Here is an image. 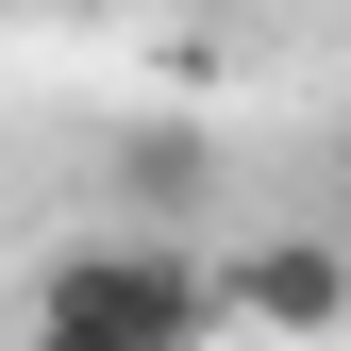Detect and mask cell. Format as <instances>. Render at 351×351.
Listing matches in <instances>:
<instances>
[{
  "instance_id": "obj_3",
  "label": "cell",
  "mask_w": 351,
  "mask_h": 351,
  "mask_svg": "<svg viewBox=\"0 0 351 351\" xmlns=\"http://www.w3.org/2000/svg\"><path fill=\"white\" fill-rule=\"evenodd\" d=\"M101 184H117V217H134V234H167V251H184V217L217 201V134L151 117V134H117V167H101Z\"/></svg>"
},
{
  "instance_id": "obj_4",
  "label": "cell",
  "mask_w": 351,
  "mask_h": 351,
  "mask_svg": "<svg viewBox=\"0 0 351 351\" xmlns=\"http://www.w3.org/2000/svg\"><path fill=\"white\" fill-rule=\"evenodd\" d=\"M335 184H351V134H335Z\"/></svg>"
},
{
  "instance_id": "obj_1",
  "label": "cell",
  "mask_w": 351,
  "mask_h": 351,
  "mask_svg": "<svg viewBox=\"0 0 351 351\" xmlns=\"http://www.w3.org/2000/svg\"><path fill=\"white\" fill-rule=\"evenodd\" d=\"M17 351H217V268H184L167 234H84L34 268Z\"/></svg>"
},
{
  "instance_id": "obj_2",
  "label": "cell",
  "mask_w": 351,
  "mask_h": 351,
  "mask_svg": "<svg viewBox=\"0 0 351 351\" xmlns=\"http://www.w3.org/2000/svg\"><path fill=\"white\" fill-rule=\"evenodd\" d=\"M217 318H251V335H351V234H251L234 268H217Z\"/></svg>"
}]
</instances>
